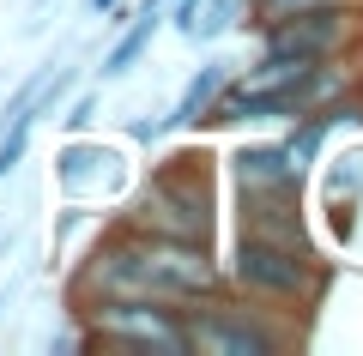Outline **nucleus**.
<instances>
[{
	"label": "nucleus",
	"instance_id": "1",
	"mask_svg": "<svg viewBox=\"0 0 363 356\" xmlns=\"http://www.w3.org/2000/svg\"><path fill=\"white\" fill-rule=\"evenodd\" d=\"M218 290H230L218 248L109 224L104 236L79 254V266L67 272V314H85V308H97V302H121V296H152V302L188 308V302L218 296Z\"/></svg>",
	"mask_w": 363,
	"mask_h": 356
},
{
	"label": "nucleus",
	"instance_id": "2",
	"mask_svg": "<svg viewBox=\"0 0 363 356\" xmlns=\"http://www.w3.org/2000/svg\"><path fill=\"white\" fill-rule=\"evenodd\" d=\"M116 224L145 229V236H176V242L218 248V157L206 145L164 151L116 200Z\"/></svg>",
	"mask_w": 363,
	"mask_h": 356
},
{
	"label": "nucleus",
	"instance_id": "3",
	"mask_svg": "<svg viewBox=\"0 0 363 356\" xmlns=\"http://www.w3.org/2000/svg\"><path fill=\"white\" fill-rule=\"evenodd\" d=\"M182 332H188V356H279L303 338L297 314H272V302L255 296H200V302L182 308Z\"/></svg>",
	"mask_w": 363,
	"mask_h": 356
},
{
	"label": "nucleus",
	"instance_id": "4",
	"mask_svg": "<svg viewBox=\"0 0 363 356\" xmlns=\"http://www.w3.org/2000/svg\"><path fill=\"white\" fill-rule=\"evenodd\" d=\"M224 284L236 296H255V302H272L297 314V308H315L333 284V272L321 266L315 248H285L267 242V236H230V254H224Z\"/></svg>",
	"mask_w": 363,
	"mask_h": 356
},
{
	"label": "nucleus",
	"instance_id": "5",
	"mask_svg": "<svg viewBox=\"0 0 363 356\" xmlns=\"http://www.w3.org/2000/svg\"><path fill=\"white\" fill-rule=\"evenodd\" d=\"M79 350H152V356H188V332H182L176 302H152V296H121V302H97L73 314Z\"/></svg>",
	"mask_w": 363,
	"mask_h": 356
},
{
	"label": "nucleus",
	"instance_id": "6",
	"mask_svg": "<svg viewBox=\"0 0 363 356\" xmlns=\"http://www.w3.org/2000/svg\"><path fill=\"white\" fill-rule=\"evenodd\" d=\"M351 49H363V6H327V13L255 25V54H279V61H327Z\"/></svg>",
	"mask_w": 363,
	"mask_h": 356
},
{
	"label": "nucleus",
	"instance_id": "7",
	"mask_svg": "<svg viewBox=\"0 0 363 356\" xmlns=\"http://www.w3.org/2000/svg\"><path fill=\"white\" fill-rule=\"evenodd\" d=\"M55 181L79 205H97V200L116 205L128 193V157H121V145H104L91 133H67L61 157H55Z\"/></svg>",
	"mask_w": 363,
	"mask_h": 356
},
{
	"label": "nucleus",
	"instance_id": "8",
	"mask_svg": "<svg viewBox=\"0 0 363 356\" xmlns=\"http://www.w3.org/2000/svg\"><path fill=\"white\" fill-rule=\"evenodd\" d=\"M224 176H230L236 193H291V188H303L309 169L291 157L285 139H255V145H236L224 157Z\"/></svg>",
	"mask_w": 363,
	"mask_h": 356
},
{
	"label": "nucleus",
	"instance_id": "9",
	"mask_svg": "<svg viewBox=\"0 0 363 356\" xmlns=\"http://www.w3.org/2000/svg\"><path fill=\"white\" fill-rule=\"evenodd\" d=\"M236 229L242 236H267L285 248H315L309 224H303V188L291 193H236Z\"/></svg>",
	"mask_w": 363,
	"mask_h": 356
},
{
	"label": "nucleus",
	"instance_id": "10",
	"mask_svg": "<svg viewBox=\"0 0 363 356\" xmlns=\"http://www.w3.org/2000/svg\"><path fill=\"white\" fill-rule=\"evenodd\" d=\"M157 30H164V0H133V13L116 25V42H109L104 61H97V85H116V79H128L133 67L152 54Z\"/></svg>",
	"mask_w": 363,
	"mask_h": 356
},
{
	"label": "nucleus",
	"instance_id": "11",
	"mask_svg": "<svg viewBox=\"0 0 363 356\" xmlns=\"http://www.w3.org/2000/svg\"><path fill=\"white\" fill-rule=\"evenodd\" d=\"M230 73H236V61H224V54L200 61L194 79L182 85V97L169 103L164 115H157V127H164V133H188V127H200V121H206V109L218 103V91H224V79H230Z\"/></svg>",
	"mask_w": 363,
	"mask_h": 356
},
{
	"label": "nucleus",
	"instance_id": "12",
	"mask_svg": "<svg viewBox=\"0 0 363 356\" xmlns=\"http://www.w3.org/2000/svg\"><path fill=\"white\" fill-rule=\"evenodd\" d=\"M363 200V145H345V151L327 163V205H333V229L351 236V212Z\"/></svg>",
	"mask_w": 363,
	"mask_h": 356
},
{
	"label": "nucleus",
	"instance_id": "13",
	"mask_svg": "<svg viewBox=\"0 0 363 356\" xmlns=\"http://www.w3.org/2000/svg\"><path fill=\"white\" fill-rule=\"evenodd\" d=\"M236 25H248V0H200L188 37L194 42H218V37H230Z\"/></svg>",
	"mask_w": 363,
	"mask_h": 356
},
{
	"label": "nucleus",
	"instance_id": "14",
	"mask_svg": "<svg viewBox=\"0 0 363 356\" xmlns=\"http://www.w3.org/2000/svg\"><path fill=\"white\" fill-rule=\"evenodd\" d=\"M30 139H37V121H30V115H18V121H6V127H0V188H6V181H13V169L30 157Z\"/></svg>",
	"mask_w": 363,
	"mask_h": 356
},
{
	"label": "nucleus",
	"instance_id": "15",
	"mask_svg": "<svg viewBox=\"0 0 363 356\" xmlns=\"http://www.w3.org/2000/svg\"><path fill=\"white\" fill-rule=\"evenodd\" d=\"M327 6H363V0H248V30L272 25V18H297V13H327Z\"/></svg>",
	"mask_w": 363,
	"mask_h": 356
},
{
	"label": "nucleus",
	"instance_id": "16",
	"mask_svg": "<svg viewBox=\"0 0 363 356\" xmlns=\"http://www.w3.org/2000/svg\"><path fill=\"white\" fill-rule=\"evenodd\" d=\"M91 121H97V85L91 91H67V109H61V133H91Z\"/></svg>",
	"mask_w": 363,
	"mask_h": 356
},
{
	"label": "nucleus",
	"instance_id": "17",
	"mask_svg": "<svg viewBox=\"0 0 363 356\" xmlns=\"http://www.w3.org/2000/svg\"><path fill=\"white\" fill-rule=\"evenodd\" d=\"M194 6L200 0H164V25H176L182 37H188V30H194Z\"/></svg>",
	"mask_w": 363,
	"mask_h": 356
},
{
	"label": "nucleus",
	"instance_id": "18",
	"mask_svg": "<svg viewBox=\"0 0 363 356\" xmlns=\"http://www.w3.org/2000/svg\"><path fill=\"white\" fill-rule=\"evenodd\" d=\"M109 6H121V0H91V13H109Z\"/></svg>",
	"mask_w": 363,
	"mask_h": 356
},
{
	"label": "nucleus",
	"instance_id": "19",
	"mask_svg": "<svg viewBox=\"0 0 363 356\" xmlns=\"http://www.w3.org/2000/svg\"><path fill=\"white\" fill-rule=\"evenodd\" d=\"M6 302H13V284H6V290H0V320H6Z\"/></svg>",
	"mask_w": 363,
	"mask_h": 356
},
{
	"label": "nucleus",
	"instance_id": "20",
	"mask_svg": "<svg viewBox=\"0 0 363 356\" xmlns=\"http://www.w3.org/2000/svg\"><path fill=\"white\" fill-rule=\"evenodd\" d=\"M0 242H6V236H0Z\"/></svg>",
	"mask_w": 363,
	"mask_h": 356
}]
</instances>
